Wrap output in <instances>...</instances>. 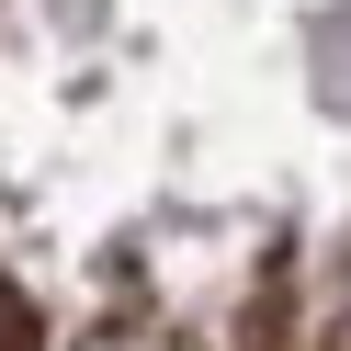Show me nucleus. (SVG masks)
I'll use <instances>...</instances> for the list:
<instances>
[{"instance_id": "obj_1", "label": "nucleus", "mask_w": 351, "mask_h": 351, "mask_svg": "<svg viewBox=\"0 0 351 351\" xmlns=\"http://www.w3.org/2000/svg\"><path fill=\"white\" fill-rule=\"evenodd\" d=\"M0 351H23V306H12V295H0Z\"/></svg>"}]
</instances>
